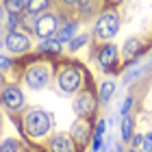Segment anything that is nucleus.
Returning a JSON list of instances; mask_svg holds the SVG:
<instances>
[{"label": "nucleus", "instance_id": "nucleus-1", "mask_svg": "<svg viewBox=\"0 0 152 152\" xmlns=\"http://www.w3.org/2000/svg\"><path fill=\"white\" fill-rule=\"evenodd\" d=\"M50 115H48L46 111H39V109H35V111H31L28 115H26L24 120V126H26V133H28L31 137H41L46 135L48 130H50Z\"/></svg>", "mask_w": 152, "mask_h": 152}, {"label": "nucleus", "instance_id": "nucleus-2", "mask_svg": "<svg viewBox=\"0 0 152 152\" xmlns=\"http://www.w3.org/2000/svg\"><path fill=\"white\" fill-rule=\"evenodd\" d=\"M117 28H120V20H117V15L113 11H107V13H102L100 20H98V24H96V35H98L100 39H111Z\"/></svg>", "mask_w": 152, "mask_h": 152}, {"label": "nucleus", "instance_id": "nucleus-3", "mask_svg": "<svg viewBox=\"0 0 152 152\" xmlns=\"http://www.w3.org/2000/svg\"><path fill=\"white\" fill-rule=\"evenodd\" d=\"M59 87L63 89L65 94H74L76 89L80 87V72L76 67H65L59 76Z\"/></svg>", "mask_w": 152, "mask_h": 152}, {"label": "nucleus", "instance_id": "nucleus-4", "mask_svg": "<svg viewBox=\"0 0 152 152\" xmlns=\"http://www.w3.org/2000/svg\"><path fill=\"white\" fill-rule=\"evenodd\" d=\"M46 83H48V70L44 65H33L26 72V85L31 89H41L46 87Z\"/></svg>", "mask_w": 152, "mask_h": 152}, {"label": "nucleus", "instance_id": "nucleus-5", "mask_svg": "<svg viewBox=\"0 0 152 152\" xmlns=\"http://www.w3.org/2000/svg\"><path fill=\"white\" fill-rule=\"evenodd\" d=\"M59 28V20L50 15V13H46V15H41L37 20V26H35V31H37V35L39 37H44V39H50V35H54V31Z\"/></svg>", "mask_w": 152, "mask_h": 152}, {"label": "nucleus", "instance_id": "nucleus-6", "mask_svg": "<svg viewBox=\"0 0 152 152\" xmlns=\"http://www.w3.org/2000/svg\"><path fill=\"white\" fill-rule=\"evenodd\" d=\"M7 48H9L11 52H26L31 48V39L20 31H11L9 35H7Z\"/></svg>", "mask_w": 152, "mask_h": 152}, {"label": "nucleus", "instance_id": "nucleus-7", "mask_svg": "<svg viewBox=\"0 0 152 152\" xmlns=\"http://www.w3.org/2000/svg\"><path fill=\"white\" fill-rule=\"evenodd\" d=\"M94 109H96V98L91 94H80L74 102V111L78 117H89L94 113Z\"/></svg>", "mask_w": 152, "mask_h": 152}, {"label": "nucleus", "instance_id": "nucleus-8", "mask_svg": "<svg viewBox=\"0 0 152 152\" xmlns=\"http://www.w3.org/2000/svg\"><path fill=\"white\" fill-rule=\"evenodd\" d=\"M2 102L9 109H20L24 104V96L18 87H7V89H2Z\"/></svg>", "mask_w": 152, "mask_h": 152}, {"label": "nucleus", "instance_id": "nucleus-9", "mask_svg": "<svg viewBox=\"0 0 152 152\" xmlns=\"http://www.w3.org/2000/svg\"><path fill=\"white\" fill-rule=\"evenodd\" d=\"M50 150L52 152H74V139L65 133L54 135L50 139Z\"/></svg>", "mask_w": 152, "mask_h": 152}, {"label": "nucleus", "instance_id": "nucleus-10", "mask_svg": "<svg viewBox=\"0 0 152 152\" xmlns=\"http://www.w3.org/2000/svg\"><path fill=\"white\" fill-rule=\"evenodd\" d=\"M98 61H100V65L104 67V70H111V67L115 65V61H117V48L115 46H104L100 50V54H98Z\"/></svg>", "mask_w": 152, "mask_h": 152}, {"label": "nucleus", "instance_id": "nucleus-11", "mask_svg": "<svg viewBox=\"0 0 152 152\" xmlns=\"http://www.w3.org/2000/svg\"><path fill=\"white\" fill-rule=\"evenodd\" d=\"M39 52H50V54H59L61 52V41L59 39H44L37 46Z\"/></svg>", "mask_w": 152, "mask_h": 152}, {"label": "nucleus", "instance_id": "nucleus-12", "mask_svg": "<svg viewBox=\"0 0 152 152\" xmlns=\"http://www.w3.org/2000/svg\"><path fill=\"white\" fill-rule=\"evenodd\" d=\"M139 48H141L139 39H128L126 44H124V57L126 59H135V54L139 52Z\"/></svg>", "mask_w": 152, "mask_h": 152}, {"label": "nucleus", "instance_id": "nucleus-13", "mask_svg": "<svg viewBox=\"0 0 152 152\" xmlns=\"http://www.w3.org/2000/svg\"><path fill=\"white\" fill-rule=\"evenodd\" d=\"M87 135H89L87 124H85V122H76L74 133H72V139H74V141H87Z\"/></svg>", "mask_w": 152, "mask_h": 152}, {"label": "nucleus", "instance_id": "nucleus-14", "mask_svg": "<svg viewBox=\"0 0 152 152\" xmlns=\"http://www.w3.org/2000/svg\"><path fill=\"white\" fill-rule=\"evenodd\" d=\"M74 31H76V24H74V22H72V24H65L63 28H59L57 39H59V41H70L72 35H74Z\"/></svg>", "mask_w": 152, "mask_h": 152}, {"label": "nucleus", "instance_id": "nucleus-15", "mask_svg": "<svg viewBox=\"0 0 152 152\" xmlns=\"http://www.w3.org/2000/svg\"><path fill=\"white\" fill-rule=\"evenodd\" d=\"M130 137H133V120H130L128 115H124V120H122V139L128 141Z\"/></svg>", "mask_w": 152, "mask_h": 152}, {"label": "nucleus", "instance_id": "nucleus-16", "mask_svg": "<svg viewBox=\"0 0 152 152\" xmlns=\"http://www.w3.org/2000/svg\"><path fill=\"white\" fill-rule=\"evenodd\" d=\"M24 7H28V4H26V0H9V2H7V9H9V13H13V15L20 13Z\"/></svg>", "mask_w": 152, "mask_h": 152}, {"label": "nucleus", "instance_id": "nucleus-17", "mask_svg": "<svg viewBox=\"0 0 152 152\" xmlns=\"http://www.w3.org/2000/svg\"><path fill=\"white\" fill-rule=\"evenodd\" d=\"M113 89H115V85H113V83H104V85L100 87V100H102V102L111 100V96H113Z\"/></svg>", "mask_w": 152, "mask_h": 152}, {"label": "nucleus", "instance_id": "nucleus-18", "mask_svg": "<svg viewBox=\"0 0 152 152\" xmlns=\"http://www.w3.org/2000/svg\"><path fill=\"white\" fill-rule=\"evenodd\" d=\"M46 7H48V0H28V11H31V13L44 11Z\"/></svg>", "mask_w": 152, "mask_h": 152}, {"label": "nucleus", "instance_id": "nucleus-19", "mask_svg": "<svg viewBox=\"0 0 152 152\" xmlns=\"http://www.w3.org/2000/svg\"><path fill=\"white\" fill-rule=\"evenodd\" d=\"M0 152H18V141H13V139L2 141V146H0Z\"/></svg>", "mask_w": 152, "mask_h": 152}, {"label": "nucleus", "instance_id": "nucleus-20", "mask_svg": "<svg viewBox=\"0 0 152 152\" xmlns=\"http://www.w3.org/2000/svg\"><path fill=\"white\" fill-rule=\"evenodd\" d=\"M78 7H80V13H83V15H89V13L94 11L91 0H78Z\"/></svg>", "mask_w": 152, "mask_h": 152}, {"label": "nucleus", "instance_id": "nucleus-21", "mask_svg": "<svg viewBox=\"0 0 152 152\" xmlns=\"http://www.w3.org/2000/svg\"><path fill=\"white\" fill-rule=\"evenodd\" d=\"M87 41V35H80V37H76L74 41H70V50H78V48L83 46Z\"/></svg>", "mask_w": 152, "mask_h": 152}, {"label": "nucleus", "instance_id": "nucleus-22", "mask_svg": "<svg viewBox=\"0 0 152 152\" xmlns=\"http://www.w3.org/2000/svg\"><path fill=\"white\" fill-rule=\"evenodd\" d=\"M146 152H152V133H148V135H143V146H141Z\"/></svg>", "mask_w": 152, "mask_h": 152}, {"label": "nucleus", "instance_id": "nucleus-23", "mask_svg": "<svg viewBox=\"0 0 152 152\" xmlns=\"http://www.w3.org/2000/svg\"><path fill=\"white\" fill-rule=\"evenodd\" d=\"M130 104H133V96H126V100L122 102V115H126V113H128Z\"/></svg>", "mask_w": 152, "mask_h": 152}, {"label": "nucleus", "instance_id": "nucleus-24", "mask_svg": "<svg viewBox=\"0 0 152 152\" xmlns=\"http://www.w3.org/2000/svg\"><path fill=\"white\" fill-rule=\"evenodd\" d=\"M9 67H11V61L0 54V72H2V70H9Z\"/></svg>", "mask_w": 152, "mask_h": 152}, {"label": "nucleus", "instance_id": "nucleus-25", "mask_svg": "<svg viewBox=\"0 0 152 152\" xmlns=\"http://www.w3.org/2000/svg\"><path fill=\"white\" fill-rule=\"evenodd\" d=\"M133 146H135V148L143 146V137H141V135H135V137H133Z\"/></svg>", "mask_w": 152, "mask_h": 152}, {"label": "nucleus", "instance_id": "nucleus-26", "mask_svg": "<svg viewBox=\"0 0 152 152\" xmlns=\"http://www.w3.org/2000/svg\"><path fill=\"white\" fill-rule=\"evenodd\" d=\"M15 24H18V20H15V15L11 13V18H9V26H11V28H15Z\"/></svg>", "mask_w": 152, "mask_h": 152}, {"label": "nucleus", "instance_id": "nucleus-27", "mask_svg": "<svg viewBox=\"0 0 152 152\" xmlns=\"http://www.w3.org/2000/svg\"><path fill=\"white\" fill-rule=\"evenodd\" d=\"M63 2H65V4H76L78 0H63Z\"/></svg>", "mask_w": 152, "mask_h": 152}, {"label": "nucleus", "instance_id": "nucleus-28", "mask_svg": "<svg viewBox=\"0 0 152 152\" xmlns=\"http://www.w3.org/2000/svg\"><path fill=\"white\" fill-rule=\"evenodd\" d=\"M113 152H120V148H117V146H115V148H113Z\"/></svg>", "mask_w": 152, "mask_h": 152}, {"label": "nucleus", "instance_id": "nucleus-29", "mask_svg": "<svg viewBox=\"0 0 152 152\" xmlns=\"http://www.w3.org/2000/svg\"><path fill=\"white\" fill-rule=\"evenodd\" d=\"M130 152H135V150H130Z\"/></svg>", "mask_w": 152, "mask_h": 152}]
</instances>
